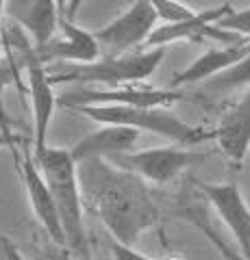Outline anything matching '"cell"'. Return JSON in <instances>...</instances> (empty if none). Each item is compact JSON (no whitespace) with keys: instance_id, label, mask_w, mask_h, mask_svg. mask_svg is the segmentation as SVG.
Instances as JSON below:
<instances>
[{"instance_id":"cell-14","label":"cell","mask_w":250,"mask_h":260,"mask_svg":"<svg viewBox=\"0 0 250 260\" xmlns=\"http://www.w3.org/2000/svg\"><path fill=\"white\" fill-rule=\"evenodd\" d=\"M248 54H250V42L222 46V48H209L207 52L200 54L196 61H191L185 70L176 72L170 80V89L211 80L215 76H220L222 72L231 70L233 65H237L241 59H246Z\"/></svg>"},{"instance_id":"cell-2","label":"cell","mask_w":250,"mask_h":260,"mask_svg":"<svg viewBox=\"0 0 250 260\" xmlns=\"http://www.w3.org/2000/svg\"><path fill=\"white\" fill-rule=\"evenodd\" d=\"M35 160L46 178L54 204H57L68 249L78 258L83 256V260H90V245H87V232L83 223L85 204L78 180V162L70 150L50 148V145L44 154L35 156Z\"/></svg>"},{"instance_id":"cell-6","label":"cell","mask_w":250,"mask_h":260,"mask_svg":"<svg viewBox=\"0 0 250 260\" xmlns=\"http://www.w3.org/2000/svg\"><path fill=\"white\" fill-rule=\"evenodd\" d=\"M207 158L205 152L185 150V148H148L140 152H126L109 158L118 169L142 178L144 182L168 184L179 178L185 169L198 165Z\"/></svg>"},{"instance_id":"cell-18","label":"cell","mask_w":250,"mask_h":260,"mask_svg":"<svg viewBox=\"0 0 250 260\" xmlns=\"http://www.w3.org/2000/svg\"><path fill=\"white\" fill-rule=\"evenodd\" d=\"M217 26H220L222 30H227V32H233V35L250 39V7L248 9H241V11L233 9L227 18L217 24Z\"/></svg>"},{"instance_id":"cell-1","label":"cell","mask_w":250,"mask_h":260,"mask_svg":"<svg viewBox=\"0 0 250 260\" xmlns=\"http://www.w3.org/2000/svg\"><path fill=\"white\" fill-rule=\"evenodd\" d=\"M83 204L107 228L111 241L135 247L140 237L159 219V208L148 184L118 169L107 158L78 162Z\"/></svg>"},{"instance_id":"cell-9","label":"cell","mask_w":250,"mask_h":260,"mask_svg":"<svg viewBox=\"0 0 250 260\" xmlns=\"http://www.w3.org/2000/svg\"><path fill=\"white\" fill-rule=\"evenodd\" d=\"M102 56V50L96 35L85 28L76 26L70 18H61L59 22V32L54 35L50 44H46L44 48H37L29 54V59H33L37 63H50V61H68L74 65H87L94 63Z\"/></svg>"},{"instance_id":"cell-5","label":"cell","mask_w":250,"mask_h":260,"mask_svg":"<svg viewBox=\"0 0 250 260\" xmlns=\"http://www.w3.org/2000/svg\"><path fill=\"white\" fill-rule=\"evenodd\" d=\"M159 15L155 11L152 0H137L111 20L107 26L96 30L102 56H122L135 52V48L146 46L150 35L157 30Z\"/></svg>"},{"instance_id":"cell-16","label":"cell","mask_w":250,"mask_h":260,"mask_svg":"<svg viewBox=\"0 0 250 260\" xmlns=\"http://www.w3.org/2000/svg\"><path fill=\"white\" fill-rule=\"evenodd\" d=\"M239 87H250V54L246 59H241L237 65H233L231 70L222 72L220 76L207 80L205 91L213 93V95H222V93H229Z\"/></svg>"},{"instance_id":"cell-11","label":"cell","mask_w":250,"mask_h":260,"mask_svg":"<svg viewBox=\"0 0 250 260\" xmlns=\"http://www.w3.org/2000/svg\"><path fill=\"white\" fill-rule=\"evenodd\" d=\"M26 83L33 104V156H39L48 150V130L52 124L57 95L46 65L33 59H26Z\"/></svg>"},{"instance_id":"cell-17","label":"cell","mask_w":250,"mask_h":260,"mask_svg":"<svg viewBox=\"0 0 250 260\" xmlns=\"http://www.w3.org/2000/svg\"><path fill=\"white\" fill-rule=\"evenodd\" d=\"M152 5H155L159 20H163L165 24H181L196 15V11H191L187 5L176 3V0H152Z\"/></svg>"},{"instance_id":"cell-19","label":"cell","mask_w":250,"mask_h":260,"mask_svg":"<svg viewBox=\"0 0 250 260\" xmlns=\"http://www.w3.org/2000/svg\"><path fill=\"white\" fill-rule=\"evenodd\" d=\"M109 249H111L114 260H155V258H148L146 254H142V251H137L135 247L120 245V243H116V241L109 243Z\"/></svg>"},{"instance_id":"cell-20","label":"cell","mask_w":250,"mask_h":260,"mask_svg":"<svg viewBox=\"0 0 250 260\" xmlns=\"http://www.w3.org/2000/svg\"><path fill=\"white\" fill-rule=\"evenodd\" d=\"M48 260H78V256H74L68 247H59L52 243V247L48 249Z\"/></svg>"},{"instance_id":"cell-12","label":"cell","mask_w":250,"mask_h":260,"mask_svg":"<svg viewBox=\"0 0 250 260\" xmlns=\"http://www.w3.org/2000/svg\"><path fill=\"white\" fill-rule=\"evenodd\" d=\"M5 7V13L20 28L26 30L29 39L33 42V50L50 44L59 32V3H52V0H31V3L29 0H15V3H7Z\"/></svg>"},{"instance_id":"cell-15","label":"cell","mask_w":250,"mask_h":260,"mask_svg":"<svg viewBox=\"0 0 250 260\" xmlns=\"http://www.w3.org/2000/svg\"><path fill=\"white\" fill-rule=\"evenodd\" d=\"M140 139V133L124 126H102L94 130L83 139H78L72 148V156L76 162L90 160V158H114L118 154L131 152V148Z\"/></svg>"},{"instance_id":"cell-7","label":"cell","mask_w":250,"mask_h":260,"mask_svg":"<svg viewBox=\"0 0 250 260\" xmlns=\"http://www.w3.org/2000/svg\"><path fill=\"white\" fill-rule=\"evenodd\" d=\"M185 98L179 89H140V87H120V89H78L70 91L59 100L66 109L80 107H135V109H168L174 102Z\"/></svg>"},{"instance_id":"cell-10","label":"cell","mask_w":250,"mask_h":260,"mask_svg":"<svg viewBox=\"0 0 250 260\" xmlns=\"http://www.w3.org/2000/svg\"><path fill=\"white\" fill-rule=\"evenodd\" d=\"M20 174H22L24 189H26L29 204H31V208H33L37 221L42 223L44 232L48 234V239L59 247H68L66 232H63L57 204H54L52 193L46 184V178H44L42 169H39L37 160L31 152H24V156L20 160Z\"/></svg>"},{"instance_id":"cell-8","label":"cell","mask_w":250,"mask_h":260,"mask_svg":"<svg viewBox=\"0 0 250 260\" xmlns=\"http://www.w3.org/2000/svg\"><path fill=\"white\" fill-rule=\"evenodd\" d=\"M217 217L231 230L239 254L250 260V206L237 182H196Z\"/></svg>"},{"instance_id":"cell-4","label":"cell","mask_w":250,"mask_h":260,"mask_svg":"<svg viewBox=\"0 0 250 260\" xmlns=\"http://www.w3.org/2000/svg\"><path fill=\"white\" fill-rule=\"evenodd\" d=\"M100 126H124L133 130L165 137L179 145H198L213 139V130L191 126L170 109H135V107H80L74 109Z\"/></svg>"},{"instance_id":"cell-3","label":"cell","mask_w":250,"mask_h":260,"mask_svg":"<svg viewBox=\"0 0 250 260\" xmlns=\"http://www.w3.org/2000/svg\"><path fill=\"white\" fill-rule=\"evenodd\" d=\"M165 56V48H146L122 56H100L87 65H70L61 72H52L50 83H76V85H100L107 89L131 87L142 83L159 70Z\"/></svg>"},{"instance_id":"cell-13","label":"cell","mask_w":250,"mask_h":260,"mask_svg":"<svg viewBox=\"0 0 250 260\" xmlns=\"http://www.w3.org/2000/svg\"><path fill=\"white\" fill-rule=\"evenodd\" d=\"M213 139L233 165L246 160L250 152V87L217 121Z\"/></svg>"},{"instance_id":"cell-21","label":"cell","mask_w":250,"mask_h":260,"mask_svg":"<svg viewBox=\"0 0 250 260\" xmlns=\"http://www.w3.org/2000/svg\"><path fill=\"white\" fill-rule=\"evenodd\" d=\"M9 145H13V137L0 128V150H3V148H9Z\"/></svg>"}]
</instances>
